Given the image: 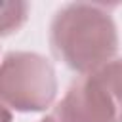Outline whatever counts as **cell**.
I'll list each match as a JSON object with an SVG mask.
<instances>
[{"mask_svg": "<svg viewBox=\"0 0 122 122\" xmlns=\"http://www.w3.org/2000/svg\"><path fill=\"white\" fill-rule=\"evenodd\" d=\"M57 95L53 65L34 51H10L0 63V101L19 112H42Z\"/></svg>", "mask_w": 122, "mask_h": 122, "instance_id": "2", "label": "cell"}, {"mask_svg": "<svg viewBox=\"0 0 122 122\" xmlns=\"http://www.w3.org/2000/svg\"><path fill=\"white\" fill-rule=\"evenodd\" d=\"M29 15V4L21 0H0V36H8L23 27Z\"/></svg>", "mask_w": 122, "mask_h": 122, "instance_id": "4", "label": "cell"}, {"mask_svg": "<svg viewBox=\"0 0 122 122\" xmlns=\"http://www.w3.org/2000/svg\"><path fill=\"white\" fill-rule=\"evenodd\" d=\"M57 122H118L116 103L97 76V72L86 74L74 82L55 111Z\"/></svg>", "mask_w": 122, "mask_h": 122, "instance_id": "3", "label": "cell"}, {"mask_svg": "<svg viewBox=\"0 0 122 122\" xmlns=\"http://www.w3.org/2000/svg\"><path fill=\"white\" fill-rule=\"evenodd\" d=\"M0 122H13V116L10 112V109L0 101Z\"/></svg>", "mask_w": 122, "mask_h": 122, "instance_id": "6", "label": "cell"}, {"mask_svg": "<svg viewBox=\"0 0 122 122\" xmlns=\"http://www.w3.org/2000/svg\"><path fill=\"white\" fill-rule=\"evenodd\" d=\"M40 122H57V120H55V116H46V118H42Z\"/></svg>", "mask_w": 122, "mask_h": 122, "instance_id": "7", "label": "cell"}, {"mask_svg": "<svg viewBox=\"0 0 122 122\" xmlns=\"http://www.w3.org/2000/svg\"><path fill=\"white\" fill-rule=\"evenodd\" d=\"M53 53L74 72L92 74L118 51V32L111 13L88 2L63 6L50 27Z\"/></svg>", "mask_w": 122, "mask_h": 122, "instance_id": "1", "label": "cell"}, {"mask_svg": "<svg viewBox=\"0 0 122 122\" xmlns=\"http://www.w3.org/2000/svg\"><path fill=\"white\" fill-rule=\"evenodd\" d=\"M93 72H97V76L111 92L118 109V122H122V59H112Z\"/></svg>", "mask_w": 122, "mask_h": 122, "instance_id": "5", "label": "cell"}]
</instances>
